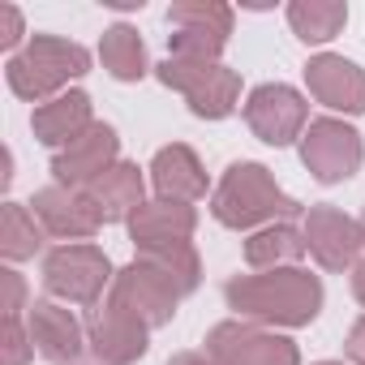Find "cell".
<instances>
[{
  "mask_svg": "<svg viewBox=\"0 0 365 365\" xmlns=\"http://www.w3.org/2000/svg\"><path fill=\"white\" fill-rule=\"evenodd\" d=\"M224 301L258 327H309L322 309V279L301 267L232 275L224 284Z\"/></svg>",
  "mask_w": 365,
  "mask_h": 365,
  "instance_id": "1",
  "label": "cell"
},
{
  "mask_svg": "<svg viewBox=\"0 0 365 365\" xmlns=\"http://www.w3.org/2000/svg\"><path fill=\"white\" fill-rule=\"evenodd\" d=\"M211 215H215L224 228H232V232H250V228H258V224L271 228L275 220L284 224V220L301 215V202L275 185V176H271L262 163L241 159V163H232V168L224 172V180L215 185V194H211Z\"/></svg>",
  "mask_w": 365,
  "mask_h": 365,
  "instance_id": "2",
  "label": "cell"
},
{
  "mask_svg": "<svg viewBox=\"0 0 365 365\" xmlns=\"http://www.w3.org/2000/svg\"><path fill=\"white\" fill-rule=\"evenodd\" d=\"M86 69H91V52L82 43L61 39V35H35L22 52L9 56L5 78H9V91L18 99L48 103V99L65 95V86L73 78H82Z\"/></svg>",
  "mask_w": 365,
  "mask_h": 365,
  "instance_id": "3",
  "label": "cell"
},
{
  "mask_svg": "<svg viewBox=\"0 0 365 365\" xmlns=\"http://www.w3.org/2000/svg\"><path fill=\"white\" fill-rule=\"evenodd\" d=\"M155 78L185 95L190 112L202 120H224L237 112L241 103V73L228 69L224 61H185V56H168L163 65H155Z\"/></svg>",
  "mask_w": 365,
  "mask_h": 365,
  "instance_id": "4",
  "label": "cell"
},
{
  "mask_svg": "<svg viewBox=\"0 0 365 365\" xmlns=\"http://www.w3.org/2000/svg\"><path fill=\"white\" fill-rule=\"evenodd\" d=\"M116 279L108 254L99 245H56L43 254V288L69 305H99L103 288Z\"/></svg>",
  "mask_w": 365,
  "mask_h": 365,
  "instance_id": "5",
  "label": "cell"
},
{
  "mask_svg": "<svg viewBox=\"0 0 365 365\" xmlns=\"http://www.w3.org/2000/svg\"><path fill=\"white\" fill-rule=\"evenodd\" d=\"M232 5H220V0H176L168 9V43L172 56L185 61H220L232 35Z\"/></svg>",
  "mask_w": 365,
  "mask_h": 365,
  "instance_id": "6",
  "label": "cell"
},
{
  "mask_svg": "<svg viewBox=\"0 0 365 365\" xmlns=\"http://www.w3.org/2000/svg\"><path fill=\"white\" fill-rule=\"evenodd\" d=\"M301 163L309 168V176L318 180V185H339V180H352L361 172L365 142H361V133L348 120L318 116L301 133Z\"/></svg>",
  "mask_w": 365,
  "mask_h": 365,
  "instance_id": "7",
  "label": "cell"
},
{
  "mask_svg": "<svg viewBox=\"0 0 365 365\" xmlns=\"http://www.w3.org/2000/svg\"><path fill=\"white\" fill-rule=\"evenodd\" d=\"M207 352L220 365H301V352L288 335H275L245 318L215 322L207 331Z\"/></svg>",
  "mask_w": 365,
  "mask_h": 365,
  "instance_id": "8",
  "label": "cell"
},
{
  "mask_svg": "<svg viewBox=\"0 0 365 365\" xmlns=\"http://www.w3.org/2000/svg\"><path fill=\"white\" fill-rule=\"evenodd\" d=\"M245 125L267 146H292L309 129V103L288 82H262L245 99Z\"/></svg>",
  "mask_w": 365,
  "mask_h": 365,
  "instance_id": "9",
  "label": "cell"
},
{
  "mask_svg": "<svg viewBox=\"0 0 365 365\" xmlns=\"http://www.w3.org/2000/svg\"><path fill=\"white\" fill-rule=\"evenodd\" d=\"M108 301L120 305L125 314L142 318L146 327H168L172 314H176V305H180V288H176L163 271H155L150 262L133 258L125 271H116Z\"/></svg>",
  "mask_w": 365,
  "mask_h": 365,
  "instance_id": "10",
  "label": "cell"
},
{
  "mask_svg": "<svg viewBox=\"0 0 365 365\" xmlns=\"http://www.w3.org/2000/svg\"><path fill=\"white\" fill-rule=\"evenodd\" d=\"M305 250L314 254V262L322 271H352L356 254H361V224L352 215H344L339 207H309L305 211Z\"/></svg>",
  "mask_w": 365,
  "mask_h": 365,
  "instance_id": "11",
  "label": "cell"
},
{
  "mask_svg": "<svg viewBox=\"0 0 365 365\" xmlns=\"http://www.w3.org/2000/svg\"><path fill=\"white\" fill-rule=\"evenodd\" d=\"M86 344H91L99 365H133V361L146 356L150 327L142 318L125 314L120 305L103 301V305H95V314L86 322Z\"/></svg>",
  "mask_w": 365,
  "mask_h": 365,
  "instance_id": "12",
  "label": "cell"
},
{
  "mask_svg": "<svg viewBox=\"0 0 365 365\" xmlns=\"http://www.w3.org/2000/svg\"><path fill=\"white\" fill-rule=\"evenodd\" d=\"M116 155H120V138H116V129L103 125V120H95L82 138H73L65 150L52 155V176H56V185L86 190L91 180H99L112 163H120Z\"/></svg>",
  "mask_w": 365,
  "mask_h": 365,
  "instance_id": "13",
  "label": "cell"
},
{
  "mask_svg": "<svg viewBox=\"0 0 365 365\" xmlns=\"http://www.w3.org/2000/svg\"><path fill=\"white\" fill-rule=\"evenodd\" d=\"M35 220L43 224L48 237L65 241V245H82L99 232V215L86 198V190H69V185H43L31 198Z\"/></svg>",
  "mask_w": 365,
  "mask_h": 365,
  "instance_id": "14",
  "label": "cell"
},
{
  "mask_svg": "<svg viewBox=\"0 0 365 365\" xmlns=\"http://www.w3.org/2000/svg\"><path fill=\"white\" fill-rule=\"evenodd\" d=\"M305 86L331 112H344V116L365 112V69L356 61H348V56H335V52L314 56L305 65Z\"/></svg>",
  "mask_w": 365,
  "mask_h": 365,
  "instance_id": "15",
  "label": "cell"
},
{
  "mask_svg": "<svg viewBox=\"0 0 365 365\" xmlns=\"http://www.w3.org/2000/svg\"><path fill=\"white\" fill-rule=\"evenodd\" d=\"M26 331L35 339V352L48 356L52 365H73L82 356V348H91L86 344V327L61 301H35L31 318H26Z\"/></svg>",
  "mask_w": 365,
  "mask_h": 365,
  "instance_id": "16",
  "label": "cell"
},
{
  "mask_svg": "<svg viewBox=\"0 0 365 365\" xmlns=\"http://www.w3.org/2000/svg\"><path fill=\"white\" fill-rule=\"evenodd\" d=\"M150 185L168 202H198L207 198V168L185 142H172L159 146L150 159Z\"/></svg>",
  "mask_w": 365,
  "mask_h": 365,
  "instance_id": "17",
  "label": "cell"
},
{
  "mask_svg": "<svg viewBox=\"0 0 365 365\" xmlns=\"http://www.w3.org/2000/svg\"><path fill=\"white\" fill-rule=\"evenodd\" d=\"M198 228V211L190 202H168V198H155V202H142L129 220V241L133 250H155V245H172V241H190Z\"/></svg>",
  "mask_w": 365,
  "mask_h": 365,
  "instance_id": "18",
  "label": "cell"
},
{
  "mask_svg": "<svg viewBox=\"0 0 365 365\" xmlns=\"http://www.w3.org/2000/svg\"><path fill=\"white\" fill-rule=\"evenodd\" d=\"M142 194H146L142 172H138V163H125V159L112 163L99 180H91V185H86V198L95 207L99 224H129L133 211L146 202Z\"/></svg>",
  "mask_w": 365,
  "mask_h": 365,
  "instance_id": "19",
  "label": "cell"
},
{
  "mask_svg": "<svg viewBox=\"0 0 365 365\" xmlns=\"http://www.w3.org/2000/svg\"><path fill=\"white\" fill-rule=\"evenodd\" d=\"M91 125H95V116H91V95H86V91H65V95L39 103L35 116H31L35 138H39L43 146H52V150H65V146H69L73 138H82Z\"/></svg>",
  "mask_w": 365,
  "mask_h": 365,
  "instance_id": "20",
  "label": "cell"
},
{
  "mask_svg": "<svg viewBox=\"0 0 365 365\" xmlns=\"http://www.w3.org/2000/svg\"><path fill=\"white\" fill-rule=\"evenodd\" d=\"M305 232L292 228V224H271V228H258L250 241H245V262L254 271H279V267H297L305 258Z\"/></svg>",
  "mask_w": 365,
  "mask_h": 365,
  "instance_id": "21",
  "label": "cell"
},
{
  "mask_svg": "<svg viewBox=\"0 0 365 365\" xmlns=\"http://www.w3.org/2000/svg\"><path fill=\"white\" fill-rule=\"evenodd\" d=\"M99 61H103V69L116 78V82H138V78H146V43H142V35L129 26V22H116V26H108L103 31V39H99Z\"/></svg>",
  "mask_w": 365,
  "mask_h": 365,
  "instance_id": "22",
  "label": "cell"
},
{
  "mask_svg": "<svg viewBox=\"0 0 365 365\" xmlns=\"http://www.w3.org/2000/svg\"><path fill=\"white\" fill-rule=\"evenodd\" d=\"M348 22L344 0H292L288 5V26L301 43H331Z\"/></svg>",
  "mask_w": 365,
  "mask_h": 365,
  "instance_id": "23",
  "label": "cell"
},
{
  "mask_svg": "<svg viewBox=\"0 0 365 365\" xmlns=\"http://www.w3.org/2000/svg\"><path fill=\"white\" fill-rule=\"evenodd\" d=\"M43 250V224L35 220V211H26L22 202H5L0 211V254L9 262H26Z\"/></svg>",
  "mask_w": 365,
  "mask_h": 365,
  "instance_id": "24",
  "label": "cell"
},
{
  "mask_svg": "<svg viewBox=\"0 0 365 365\" xmlns=\"http://www.w3.org/2000/svg\"><path fill=\"white\" fill-rule=\"evenodd\" d=\"M142 262H150L155 271H163L176 288H180V297H190L198 284H202V258H198V250H194V241H172V245H155V250H142L138 254Z\"/></svg>",
  "mask_w": 365,
  "mask_h": 365,
  "instance_id": "25",
  "label": "cell"
},
{
  "mask_svg": "<svg viewBox=\"0 0 365 365\" xmlns=\"http://www.w3.org/2000/svg\"><path fill=\"white\" fill-rule=\"evenodd\" d=\"M35 356V339L22 327V318H5L0 327V365H31Z\"/></svg>",
  "mask_w": 365,
  "mask_h": 365,
  "instance_id": "26",
  "label": "cell"
},
{
  "mask_svg": "<svg viewBox=\"0 0 365 365\" xmlns=\"http://www.w3.org/2000/svg\"><path fill=\"white\" fill-rule=\"evenodd\" d=\"M0 288H5V305H0V309H5V318H22V301H26V279L14 271V267H5V271H0Z\"/></svg>",
  "mask_w": 365,
  "mask_h": 365,
  "instance_id": "27",
  "label": "cell"
},
{
  "mask_svg": "<svg viewBox=\"0 0 365 365\" xmlns=\"http://www.w3.org/2000/svg\"><path fill=\"white\" fill-rule=\"evenodd\" d=\"M22 43V14L14 5H0V48L14 52Z\"/></svg>",
  "mask_w": 365,
  "mask_h": 365,
  "instance_id": "28",
  "label": "cell"
},
{
  "mask_svg": "<svg viewBox=\"0 0 365 365\" xmlns=\"http://www.w3.org/2000/svg\"><path fill=\"white\" fill-rule=\"evenodd\" d=\"M348 356H352V365H365V314L352 322V331H348Z\"/></svg>",
  "mask_w": 365,
  "mask_h": 365,
  "instance_id": "29",
  "label": "cell"
},
{
  "mask_svg": "<svg viewBox=\"0 0 365 365\" xmlns=\"http://www.w3.org/2000/svg\"><path fill=\"white\" fill-rule=\"evenodd\" d=\"M168 365H220V361H215L211 352H176Z\"/></svg>",
  "mask_w": 365,
  "mask_h": 365,
  "instance_id": "30",
  "label": "cell"
},
{
  "mask_svg": "<svg viewBox=\"0 0 365 365\" xmlns=\"http://www.w3.org/2000/svg\"><path fill=\"white\" fill-rule=\"evenodd\" d=\"M352 297H356V301L365 305V258H361V262L352 267Z\"/></svg>",
  "mask_w": 365,
  "mask_h": 365,
  "instance_id": "31",
  "label": "cell"
},
{
  "mask_svg": "<svg viewBox=\"0 0 365 365\" xmlns=\"http://www.w3.org/2000/svg\"><path fill=\"white\" fill-rule=\"evenodd\" d=\"M356 224H361V241H365V211H361V220H356Z\"/></svg>",
  "mask_w": 365,
  "mask_h": 365,
  "instance_id": "32",
  "label": "cell"
},
{
  "mask_svg": "<svg viewBox=\"0 0 365 365\" xmlns=\"http://www.w3.org/2000/svg\"><path fill=\"white\" fill-rule=\"evenodd\" d=\"M318 365H344V361H318Z\"/></svg>",
  "mask_w": 365,
  "mask_h": 365,
  "instance_id": "33",
  "label": "cell"
},
{
  "mask_svg": "<svg viewBox=\"0 0 365 365\" xmlns=\"http://www.w3.org/2000/svg\"><path fill=\"white\" fill-rule=\"evenodd\" d=\"M73 365H86V361H73ZM95 365H99V361H95Z\"/></svg>",
  "mask_w": 365,
  "mask_h": 365,
  "instance_id": "34",
  "label": "cell"
}]
</instances>
